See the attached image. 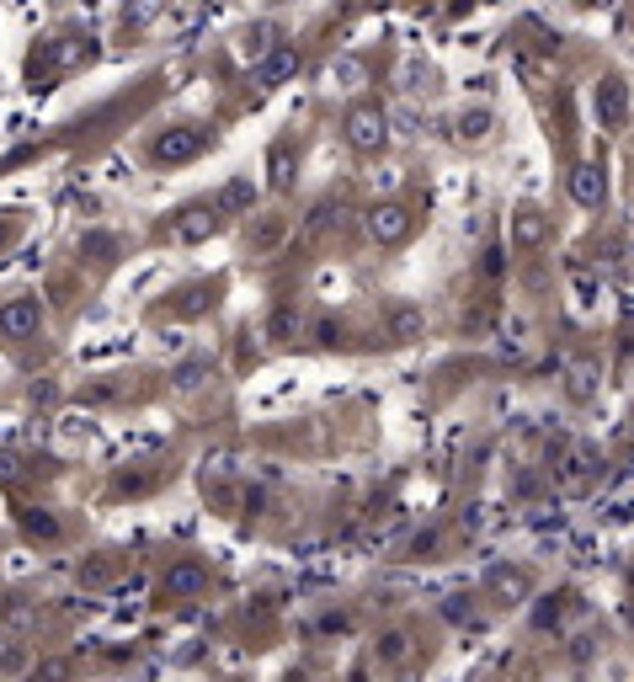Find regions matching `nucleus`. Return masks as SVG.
Returning <instances> with one entry per match:
<instances>
[{"instance_id": "20e7f679", "label": "nucleus", "mask_w": 634, "mask_h": 682, "mask_svg": "<svg viewBox=\"0 0 634 682\" xmlns=\"http://www.w3.org/2000/svg\"><path fill=\"white\" fill-rule=\"evenodd\" d=\"M38 330H43V304H38V298L22 294V298H6V304H0V342H17V347H22Z\"/></svg>"}, {"instance_id": "f3484780", "label": "nucleus", "mask_w": 634, "mask_h": 682, "mask_svg": "<svg viewBox=\"0 0 634 682\" xmlns=\"http://www.w3.org/2000/svg\"><path fill=\"white\" fill-rule=\"evenodd\" d=\"M267 187L272 192H288V187H294V145H288V139H277V145H272V155H267Z\"/></svg>"}, {"instance_id": "cd10ccee", "label": "nucleus", "mask_w": 634, "mask_h": 682, "mask_svg": "<svg viewBox=\"0 0 634 682\" xmlns=\"http://www.w3.org/2000/svg\"><path fill=\"white\" fill-rule=\"evenodd\" d=\"M443 613H448V623H475V602H469V597H464V602L453 597V602H443Z\"/></svg>"}, {"instance_id": "c85d7f7f", "label": "nucleus", "mask_w": 634, "mask_h": 682, "mask_svg": "<svg viewBox=\"0 0 634 682\" xmlns=\"http://www.w3.org/2000/svg\"><path fill=\"white\" fill-rule=\"evenodd\" d=\"M6 240H11V224H6V219H0V245H6Z\"/></svg>"}, {"instance_id": "4be33fe9", "label": "nucleus", "mask_w": 634, "mask_h": 682, "mask_svg": "<svg viewBox=\"0 0 634 682\" xmlns=\"http://www.w3.org/2000/svg\"><path fill=\"white\" fill-rule=\"evenodd\" d=\"M213 379V363L209 357H198V363H181L177 368V389H187V395H192V389H203Z\"/></svg>"}, {"instance_id": "f03ea898", "label": "nucleus", "mask_w": 634, "mask_h": 682, "mask_svg": "<svg viewBox=\"0 0 634 682\" xmlns=\"http://www.w3.org/2000/svg\"><path fill=\"white\" fill-rule=\"evenodd\" d=\"M209 145H213V128H203V123H171V128H160L150 139V160L155 166H187Z\"/></svg>"}, {"instance_id": "f8f14e48", "label": "nucleus", "mask_w": 634, "mask_h": 682, "mask_svg": "<svg viewBox=\"0 0 634 682\" xmlns=\"http://www.w3.org/2000/svg\"><path fill=\"white\" fill-rule=\"evenodd\" d=\"M543 240H549V213L533 203H522L513 213V245L517 251H539Z\"/></svg>"}, {"instance_id": "1a4fd4ad", "label": "nucleus", "mask_w": 634, "mask_h": 682, "mask_svg": "<svg viewBox=\"0 0 634 682\" xmlns=\"http://www.w3.org/2000/svg\"><path fill=\"white\" fill-rule=\"evenodd\" d=\"M213 230H219V213H213V203H192V208H181L177 219L166 224V240L192 245V240H209Z\"/></svg>"}, {"instance_id": "5701e85b", "label": "nucleus", "mask_w": 634, "mask_h": 682, "mask_svg": "<svg viewBox=\"0 0 634 682\" xmlns=\"http://www.w3.org/2000/svg\"><path fill=\"white\" fill-rule=\"evenodd\" d=\"M405 655H411V634H405V629H390V634H379V661L400 667Z\"/></svg>"}, {"instance_id": "f257e3e1", "label": "nucleus", "mask_w": 634, "mask_h": 682, "mask_svg": "<svg viewBox=\"0 0 634 682\" xmlns=\"http://www.w3.org/2000/svg\"><path fill=\"white\" fill-rule=\"evenodd\" d=\"M341 139L352 155H379V149L390 145V113L379 107V102H358V107H347V118H341Z\"/></svg>"}, {"instance_id": "4468645a", "label": "nucleus", "mask_w": 634, "mask_h": 682, "mask_svg": "<svg viewBox=\"0 0 634 682\" xmlns=\"http://www.w3.org/2000/svg\"><path fill=\"white\" fill-rule=\"evenodd\" d=\"M490 128H496V113H490V107H464V113L453 118L458 145H485V139H490Z\"/></svg>"}, {"instance_id": "6e6552de", "label": "nucleus", "mask_w": 634, "mask_h": 682, "mask_svg": "<svg viewBox=\"0 0 634 682\" xmlns=\"http://www.w3.org/2000/svg\"><path fill=\"white\" fill-rule=\"evenodd\" d=\"M299 70H304V49L283 43V49H272L267 60L256 64V86H262V91H277V86H288Z\"/></svg>"}, {"instance_id": "9d476101", "label": "nucleus", "mask_w": 634, "mask_h": 682, "mask_svg": "<svg viewBox=\"0 0 634 682\" xmlns=\"http://www.w3.org/2000/svg\"><path fill=\"white\" fill-rule=\"evenodd\" d=\"M251 208H256V181L251 177H230L213 192V213H219V219H245Z\"/></svg>"}, {"instance_id": "412c9836", "label": "nucleus", "mask_w": 634, "mask_h": 682, "mask_svg": "<svg viewBox=\"0 0 634 682\" xmlns=\"http://www.w3.org/2000/svg\"><path fill=\"white\" fill-rule=\"evenodd\" d=\"M299 336V309H272V321H267V342H294Z\"/></svg>"}, {"instance_id": "a878e982", "label": "nucleus", "mask_w": 634, "mask_h": 682, "mask_svg": "<svg viewBox=\"0 0 634 682\" xmlns=\"http://www.w3.org/2000/svg\"><path fill=\"white\" fill-rule=\"evenodd\" d=\"M277 235H283V224H277V219H262V224L251 230V245H256V251H267V245H277Z\"/></svg>"}, {"instance_id": "0eeeda50", "label": "nucleus", "mask_w": 634, "mask_h": 682, "mask_svg": "<svg viewBox=\"0 0 634 682\" xmlns=\"http://www.w3.org/2000/svg\"><path fill=\"white\" fill-rule=\"evenodd\" d=\"M566 192H571V203L575 208H603L607 203V177H603V166H592V160H581L571 177H566Z\"/></svg>"}, {"instance_id": "aec40b11", "label": "nucleus", "mask_w": 634, "mask_h": 682, "mask_svg": "<svg viewBox=\"0 0 634 682\" xmlns=\"http://www.w3.org/2000/svg\"><path fill=\"white\" fill-rule=\"evenodd\" d=\"M213 294H219V283H198V288H187L181 294V304H177V315H203V309H213Z\"/></svg>"}, {"instance_id": "ddd939ff", "label": "nucleus", "mask_w": 634, "mask_h": 682, "mask_svg": "<svg viewBox=\"0 0 634 682\" xmlns=\"http://www.w3.org/2000/svg\"><path fill=\"white\" fill-rule=\"evenodd\" d=\"M272 49H283V28H277V22H251V28L241 32V54L251 64H262Z\"/></svg>"}, {"instance_id": "7ed1b4c3", "label": "nucleus", "mask_w": 634, "mask_h": 682, "mask_svg": "<svg viewBox=\"0 0 634 682\" xmlns=\"http://www.w3.org/2000/svg\"><path fill=\"white\" fill-rule=\"evenodd\" d=\"M362 230H368V240L373 245H405L411 240V230H416V213L405 203H394V198H384V203H368V213H362Z\"/></svg>"}, {"instance_id": "6ab92c4d", "label": "nucleus", "mask_w": 634, "mask_h": 682, "mask_svg": "<svg viewBox=\"0 0 634 682\" xmlns=\"http://www.w3.org/2000/svg\"><path fill=\"white\" fill-rule=\"evenodd\" d=\"M113 576H118V555H91V560L81 565V570H75V581H81L86 592H96V587H107Z\"/></svg>"}, {"instance_id": "a211bd4d", "label": "nucleus", "mask_w": 634, "mask_h": 682, "mask_svg": "<svg viewBox=\"0 0 634 682\" xmlns=\"http://www.w3.org/2000/svg\"><path fill=\"white\" fill-rule=\"evenodd\" d=\"M326 81H331V91H358V86H368V64L352 60V54H341V60H331Z\"/></svg>"}, {"instance_id": "2eb2a0df", "label": "nucleus", "mask_w": 634, "mask_h": 682, "mask_svg": "<svg viewBox=\"0 0 634 682\" xmlns=\"http://www.w3.org/2000/svg\"><path fill=\"white\" fill-rule=\"evenodd\" d=\"M160 17H166V0H123V11H118L123 32H145V28H155Z\"/></svg>"}, {"instance_id": "423d86ee", "label": "nucleus", "mask_w": 634, "mask_h": 682, "mask_svg": "<svg viewBox=\"0 0 634 682\" xmlns=\"http://www.w3.org/2000/svg\"><path fill=\"white\" fill-rule=\"evenodd\" d=\"M203 592H209V565L203 560H171L166 565V576H160V597L187 602V597H203Z\"/></svg>"}, {"instance_id": "bb28decb", "label": "nucleus", "mask_w": 634, "mask_h": 682, "mask_svg": "<svg viewBox=\"0 0 634 682\" xmlns=\"http://www.w3.org/2000/svg\"><path fill=\"white\" fill-rule=\"evenodd\" d=\"M107 251H113V235H86L81 240V256H91V262H107Z\"/></svg>"}, {"instance_id": "393cba45", "label": "nucleus", "mask_w": 634, "mask_h": 682, "mask_svg": "<svg viewBox=\"0 0 634 682\" xmlns=\"http://www.w3.org/2000/svg\"><path fill=\"white\" fill-rule=\"evenodd\" d=\"M331 219H336V208H331V203H315V208H309V219L299 224V240L326 235V230H331Z\"/></svg>"}, {"instance_id": "b1692460", "label": "nucleus", "mask_w": 634, "mask_h": 682, "mask_svg": "<svg viewBox=\"0 0 634 682\" xmlns=\"http://www.w3.org/2000/svg\"><path fill=\"white\" fill-rule=\"evenodd\" d=\"M22 528H28L32 538H49V544H54V538L64 534V528H60V517H49V512H38V506H32L28 517H22Z\"/></svg>"}, {"instance_id": "9b49d317", "label": "nucleus", "mask_w": 634, "mask_h": 682, "mask_svg": "<svg viewBox=\"0 0 634 682\" xmlns=\"http://www.w3.org/2000/svg\"><path fill=\"white\" fill-rule=\"evenodd\" d=\"M422 330H426L422 304H390V315H384V336H390L394 347H411V342H422Z\"/></svg>"}, {"instance_id": "dca6fc26", "label": "nucleus", "mask_w": 634, "mask_h": 682, "mask_svg": "<svg viewBox=\"0 0 634 682\" xmlns=\"http://www.w3.org/2000/svg\"><path fill=\"white\" fill-rule=\"evenodd\" d=\"M624 107H630V91H624V81H603V86H598V113H603V128H619V123H624Z\"/></svg>"}, {"instance_id": "39448f33", "label": "nucleus", "mask_w": 634, "mask_h": 682, "mask_svg": "<svg viewBox=\"0 0 634 682\" xmlns=\"http://www.w3.org/2000/svg\"><path fill=\"white\" fill-rule=\"evenodd\" d=\"M485 592H490L496 608H517V602L533 597V576H528L522 565H496V570L485 576Z\"/></svg>"}]
</instances>
